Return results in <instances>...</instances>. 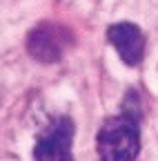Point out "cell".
<instances>
[{"mask_svg": "<svg viewBox=\"0 0 158 161\" xmlns=\"http://www.w3.org/2000/svg\"><path fill=\"white\" fill-rule=\"evenodd\" d=\"M138 110L127 103L120 114L105 119L96 132V150L100 161H136L140 150V123Z\"/></svg>", "mask_w": 158, "mask_h": 161, "instance_id": "1", "label": "cell"}, {"mask_svg": "<svg viewBox=\"0 0 158 161\" xmlns=\"http://www.w3.org/2000/svg\"><path fill=\"white\" fill-rule=\"evenodd\" d=\"M74 121L69 116H58L38 134L33 146L36 161H74Z\"/></svg>", "mask_w": 158, "mask_h": 161, "instance_id": "3", "label": "cell"}, {"mask_svg": "<svg viewBox=\"0 0 158 161\" xmlns=\"http://www.w3.org/2000/svg\"><path fill=\"white\" fill-rule=\"evenodd\" d=\"M76 43L71 29L56 20H43L27 34V52L43 65L58 63Z\"/></svg>", "mask_w": 158, "mask_h": 161, "instance_id": "2", "label": "cell"}, {"mask_svg": "<svg viewBox=\"0 0 158 161\" xmlns=\"http://www.w3.org/2000/svg\"><path fill=\"white\" fill-rule=\"evenodd\" d=\"M107 40L111 47L118 52V56L123 58V63L129 67H136L143 63L145 56V34L143 29L134 23H114L107 29Z\"/></svg>", "mask_w": 158, "mask_h": 161, "instance_id": "4", "label": "cell"}]
</instances>
